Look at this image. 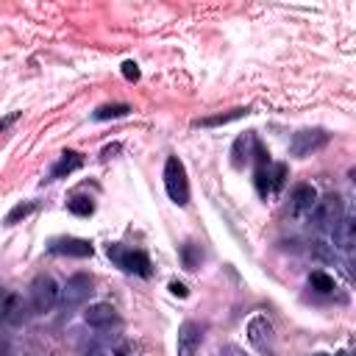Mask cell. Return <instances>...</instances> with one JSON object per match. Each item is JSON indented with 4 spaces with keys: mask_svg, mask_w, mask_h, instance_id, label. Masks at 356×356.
<instances>
[{
    "mask_svg": "<svg viewBox=\"0 0 356 356\" xmlns=\"http://www.w3.org/2000/svg\"><path fill=\"white\" fill-rule=\"evenodd\" d=\"M164 189L175 206L189 203V181H186V167L178 156H167L164 161Z\"/></svg>",
    "mask_w": 356,
    "mask_h": 356,
    "instance_id": "6da1fadb",
    "label": "cell"
},
{
    "mask_svg": "<svg viewBox=\"0 0 356 356\" xmlns=\"http://www.w3.org/2000/svg\"><path fill=\"white\" fill-rule=\"evenodd\" d=\"M309 214H312V225H314V228H320V231H334L337 222L345 217V200H342V195L331 192V195L314 200V206H312Z\"/></svg>",
    "mask_w": 356,
    "mask_h": 356,
    "instance_id": "7a4b0ae2",
    "label": "cell"
},
{
    "mask_svg": "<svg viewBox=\"0 0 356 356\" xmlns=\"http://www.w3.org/2000/svg\"><path fill=\"white\" fill-rule=\"evenodd\" d=\"M58 298H61V289H58V284L50 275H36L31 281V309L36 314L50 312L58 303Z\"/></svg>",
    "mask_w": 356,
    "mask_h": 356,
    "instance_id": "3957f363",
    "label": "cell"
},
{
    "mask_svg": "<svg viewBox=\"0 0 356 356\" xmlns=\"http://www.w3.org/2000/svg\"><path fill=\"white\" fill-rule=\"evenodd\" d=\"M108 259L117 261L125 273H134V275H142V278H147L153 273L150 256L145 250H125L120 245H108Z\"/></svg>",
    "mask_w": 356,
    "mask_h": 356,
    "instance_id": "277c9868",
    "label": "cell"
},
{
    "mask_svg": "<svg viewBox=\"0 0 356 356\" xmlns=\"http://www.w3.org/2000/svg\"><path fill=\"white\" fill-rule=\"evenodd\" d=\"M328 145V134L323 128H303L298 134H292V142H289V153L303 159V156H312L314 150L325 147Z\"/></svg>",
    "mask_w": 356,
    "mask_h": 356,
    "instance_id": "5b68a950",
    "label": "cell"
},
{
    "mask_svg": "<svg viewBox=\"0 0 356 356\" xmlns=\"http://www.w3.org/2000/svg\"><path fill=\"white\" fill-rule=\"evenodd\" d=\"M273 323L264 317V314H256V317H250V323H248V342L259 350V353H264V356H273L275 350H273Z\"/></svg>",
    "mask_w": 356,
    "mask_h": 356,
    "instance_id": "8992f818",
    "label": "cell"
},
{
    "mask_svg": "<svg viewBox=\"0 0 356 356\" xmlns=\"http://www.w3.org/2000/svg\"><path fill=\"white\" fill-rule=\"evenodd\" d=\"M89 295H92V275L75 273L72 278H67V284H64L58 300H61L64 306H78V303H83Z\"/></svg>",
    "mask_w": 356,
    "mask_h": 356,
    "instance_id": "52a82bcc",
    "label": "cell"
},
{
    "mask_svg": "<svg viewBox=\"0 0 356 356\" xmlns=\"http://www.w3.org/2000/svg\"><path fill=\"white\" fill-rule=\"evenodd\" d=\"M50 253L56 256H78V259H86L92 256V242L89 239H78V236H58V239H50L47 245Z\"/></svg>",
    "mask_w": 356,
    "mask_h": 356,
    "instance_id": "ba28073f",
    "label": "cell"
},
{
    "mask_svg": "<svg viewBox=\"0 0 356 356\" xmlns=\"http://www.w3.org/2000/svg\"><path fill=\"white\" fill-rule=\"evenodd\" d=\"M28 317V303L19 292H6L0 298V320L11 323V325H19L22 320Z\"/></svg>",
    "mask_w": 356,
    "mask_h": 356,
    "instance_id": "9c48e42d",
    "label": "cell"
},
{
    "mask_svg": "<svg viewBox=\"0 0 356 356\" xmlns=\"http://www.w3.org/2000/svg\"><path fill=\"white\" fill-rule=\"evenodd\" d=\"M200 339H203V331H200L197 323H192V320L181 323V328H178V356H195L197 348H200Z\"/></svg>",
    "mask_w": 356,
    "mask_h": 356,
    "instance_id": "30bf717a",
    "label": "cell"
},
{
    "mask_svg": "<svg viewBox=\"0 0 356 356\" xmlns=\"http://www.w3.org/2000/svg\"><path fill=\"white\" fill-rule=\"evenodd\" d=\"M83 320L86 325L92 328H111L120 317H117V309L111 303H92L86 312H83Z\"/></svg>",
    "mask_w": 356,
    "mask_h": 356,
    "instance_id": "8fae6325",
    "label": "cell"
},
{
    "mask_svg": "<svg viewBox=\"0 0 356 356\" xmlns=\"http://www.w3.org/2000/svg\"><path fill=\"white\" fill-rule=\"evenodd\" d=\"M289 200H292V214H303V211H312V206L317 200V192H314L312 184H298L292 189V197Z\"/></svg>",
    "mask_w": 356,
    "mask_h": 356,
    "instance_id": "7c38bea8",
    "label": "cell"
},
{
    "mask_svg": "<svg viewBox=\"0 0 356 356\" xmlns=\"http://www.w3.org/2000/svg\"><path fill=\"white\" fill-rule=\"evenodd\" d=\"M334 234V242L342 248V250H350L353 245H356V222H353V217H342L339 222H337V228L331 231Z\"/></svg>",
    "mask_w": 356,
    "mask_h": 356,
    "instance_id": "4fadbf2b",
    "label": "cell"
},
{
    "mask_svg": "<svg viewBox=\"0 0 356 356\" xmlns=\"http://www.w3.org/2000/svg\"><path fill=\"white\" fill-rule=\"evenodd\" d=\"M81 164H83L81 153H75V150H64V153H61V159H58V164L50 170V178H64V175L75 172Z\"/></svg>",
    "mask_w": 356,
    "mask_h": 356,
    "instance_id": "5bb4252c",
    "label": "cell"
},
{
    "mask_svg": "<svg viewBox=\"0 0 356 356\" xmlns=\"http://www.w3.org/2000/svg\"><path fill=\"white\" fill-rule=\"evenodd\" d=\"M253 139H256L253 134H245V136H239V139L234 142V150H231V153H234V159H231V161H234V167H236V170H242V167H245V161L250 159V150H248V147H253Z\"/></svg>",
    "mask_w": 356,
    "mask_h": 356,
    "instance_id": "9a60e30c",
    "label": "cell"
},
{
    "mask_svg": "<svg viewBox=\"0 0 356 356\" xmlns=\"http://www.w3.org/2000/svg\"><path fill=\"white\" fill-rule=\"evenodd\" d=\"M309 286H312L314 292H320V295H328V292H334V289H337L334 278H331L328 273H323V270H314V273L309 275Z\"/></svg>",
    "mask_w": 356,
    "mask_h": 356,
    "instance_id": "2e32d148",
    "label": "cell"
},
{
    "mask_svg": "<svg viewBox=\"0 0 356 356\" xmlns=\"http://www.w3.org/2000/svg\"><path fill=\"white\" fill-rule=\"evenodd\" d=\"M245 114H248V108H234V111H228V114L203 117V120H197V125H203V128H214V125H225V122H234V120H239V117H245Z\"/></svg>",
    "mask_w": 356,
    "mask_h": 356,
    "instance_id": "e0dca14e",
    "label": "cell"
},
{
    "mask_svg": "<svg viewBox=\"0 0 356 356\" xmlns=\"http://www.w3.org/2000/svg\"><path fill=\"white\" fill-rule=\"evenodd\" d=\"M128 111H131L128 103H111V106L95 108V120H117V117H125Z\"/></svg>",
    "mask_w": 356,
    "mask_h": 356,
    "instance_id": "ac0fdd59",
    "label": "cell"
},
{
    "mask_svg": "<svg viewBox=\"0 0 356 356\" xmlns=\"http://www.w3.org/2000/svg\"><path fill=\"white\" fill-rule=\"evenodd\" d=\"M67 209H70L72 214H78V217H89V214L95 211V203H92L89 197H83V195H78V197H72V200L67 203Z\"/></svg>",
    "mask_w": 356,
    "mask_h": 356,
    "instance_id": "d6986e66",
    "label": "cell"
},
{
    "mask_svg": "<svg viewBox=\"0 0 356 356\" xmlns=\"http://www.w3.org/2000/svg\"><path fill=\"white\" fill-rule=\"evenodd\" d=\"M200 250H197V245H184L181 248V261H184V267L186 270H195L197 267V261H200Z\"/></svg>",
    "mask_w": 356,
    "mask_h": 356,
    "instance_id": "ffe728a7",
    "label": "cell"
},
{
    "mask_svg": "<svg viewBox=\"0 0 356 356\" xmlns=\"http://www.w3.org/2000/svg\"><path fill=\"white\" fill-rule=\"evenodd\" d=\"M286 181V164H270V184H273V192H278Z\"/></svg>",
    "mask_w": 356,
    "mask_h": 356,
    "instance_id": "44dd1931",
    "label": "cell"
},
{
    "mask_svg": "<svg viewBox=\"0 0 356 356\" xmlns=\"http://www.w3.org/2000/svg\"><path fill=\"white\" fill-rule=\"evenodd\" d=\"M309 253H312L314 259H320V261H334V250H331V245H325V242H312Z\"/></svg>",
    "mask_w": 356,
    "mask_h": 356,
    "instance_id": "7402d4cb",
    "label": "cell"
},
{
    "mask_svg": "<svg viewBox=\"0 0 356 356\" xmlns=\"http://www.w3.org/2000/svg\"><path fill=\"white\" fill-rule=\"evenodd\" d=\"M31 211H33V203H19V206H14V209L8 211L6 222H8V225H14L19 217H25V214H31Z\"/></svg>",
    "mask_w": 356,
    "mask_h": 356,
    "instance_id": "603a6c76",
    "label": "cell"
},
{
    "mask_svg": "<svg viewBox=\"0 0 356 356\" xmlns=\"http://www.w3.org/2000/svg\"><path fill=\"white\" fill-rule=\"evenodd\" d=\"M122 75H125L128 81H136V78H139V67H136L134 61H125V64H122Z\"/></svg>",
    "mask_w": 356,
    "mask_h": 356,
    "instance_id": "cb8c5ba5",
    "label": "cell"
},
{
    "mask_svg": "<svg viewBox=\"0 0 356 356\" xmlns=\"http://www.w3.org/2000/svg\"><path fill=\"white\" fill-rule=\"evenodd\" d=\"M170 292L178 295V298H186V295H189V289H186L181 281H172V284H170Z\"/></svg>",
    "mask_w": 356,
    "mask_h": 356,
    "instance_id": "d4e9b609",
    "label": "cell"
},
{
    "mask_svg": "<svg viewBox=\"0 0 356 356\" xmlns=\"http://www.w3.org/2000/svg\"><path fill=\"white\" fill-rule=\"evenodd\" d=\"M17 120H19V111H14V114H8V117H6L3 122H0V134H6V131H8V125H11V122H17Z\"/></svg>",
    "mask_w": 356,
    "mask_h": 356,
    "instance_id": "484cf974",
    "label": "cell"
},
{
    "mask_svg": "<svg viewBox=\"0 0 356 356\" xmlns=\"http://www.w3.org/2000/svg\"><path fill=\"white\" fill-rule=\"evenodd\" d=\"M86 356H114V350H89Z\"/></svg>",
    "mask_w": 356,
    "mask_h": 356,
    "instance_id": "4316f807",
    "label": "cell"
},
{
    "mask_svg": "<svg viewBox=\"0 0 356 356\" xmlns=\"http://www.w3.org/2000/svg\"><path fill=\"white\" fill-rule=\"evenodd\" d=\"M337 356H345V353H337Z\"/></svg>",
    "mask_w": 356,
    "mask_h": 356,
    "instance_id": "83f0119b",
    "label": "cell"
}]
</instances>
